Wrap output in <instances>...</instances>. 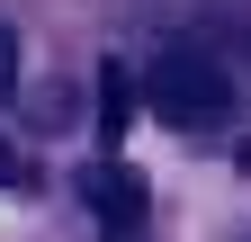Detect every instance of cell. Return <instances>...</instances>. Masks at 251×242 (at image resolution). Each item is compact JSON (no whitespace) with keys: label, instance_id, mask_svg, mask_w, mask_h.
Instances as JSON below:
<instances>
[{"label":"cell","instance_id":"4","mask_svg":"<svg viewBox=\"0 0 251 242\" xmlns=\"http://www.w3.org/2000/svg\"><path fill=\"white\" fill-rule=\"evenodd\" d=\"M9 90H18V36L0 27V99H9Z\"/></svg>","mask_w":251,"mask_h":242},{"label":"cell","instance_id":"1","mask_svg":"<svg viewBox=\"0 0 251 242\" xmlns=\"http://www.w3.org/2000/svg\"><path fill=\"white\" fill-rule=\"evenodd\" d=\"M144 99H152V117L162 126H215V117H233V81H225V63L215 54H198V45H171V54H152V72H144Z\"/></svg>","mask_w":251,"mask_h":242},{"label":"cell","instance_id":"3","mask_svg":"<svg viewBox=\"0 0 251 242\" xmlns=\"http://www.w3.org/2000/svg\"><path fill=\"white\" fill-rule=\"evenodd\" d=\"M99 90H108V108H99V126H108V135H126V108H135V81H126V72L108 63V72H99Z\"/></svg>","mask_w":251,"mask_h":242},{"label":"cell","instance_id":"2","mask_svg":"<svg viewBox=\"0 0 251 242\" xmlns=\"http://www.w3.org/2000/svg\"><path fill=\"white\" fill-rule=\"evenodd\" d=\"M81 197H90V216H99L108 233H135L144 224V179L126 170V162H90L81 170Z\"/></svg>","mask_w":251,"mask_h":242},{"label":"cell","instance_id":"5","mask_svg":"<svg viewBox=\"0 0 251 242\" xmlns=\"http://www.w3.org/2000/svg\"><path fill=\"white\" fill-rule=\"evenodd\" d=\"M9 179H27V170H18V153H9V135H0V189H9Z\"/></svg>","mask_w":251,"mask_h":242}]
</instances>
